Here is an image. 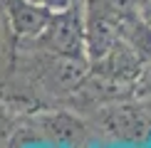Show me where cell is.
Here are the masks:
<instances>
[{
    "label": "cell",
    "instance_id": "6da1fadb",
    "mask_svg": "<svg viewBox=\"0 0 151 148\" xmlns=\"http://www.w3.org/2000/svg\"><path fill=\"white\" fill-rule=\"evenodd\" d=\"M32 42L35 49L55 54H72V57H87V30H84V3H74L70 10L55 12L47 27L42 30Z\"/></svg>",
    "mask_w": 151,
    "mask_h": 148
},
{
    "label": "cell",
    "instance_id": "7a4b0ae2",
    "mask_svg": "<svg viewBox=\"0 0 151 148\" xmlns=\"http://www.w3.org/2000/svg\"><path fill=\"white\" fill-rule=\"evenodd\" d=\"M97 126L119 143L149 146L151 143V116L146 106L129 101L106 104L97 114Z\"/></svg>",
    "mask_w": 151,
    "mask_h": 148
},
{
    "label": "cell",
    "instance_id": "3957f363",
    "mask_svg": "<svg viewBox=\"0 0 151 148\" xmlns=\"http://www.w3.org/2000/svg\"><path fill=\"white\" fill-rule=\"evenodd\" d=\"M0 10H3L10 30L20 40H35L47 27L50 17L55 15L32 0H0Z\"/></svg>",
    "mask_w": 151,
    "mask_h": 148
},
{
    "label": "cell",
    "instance_id": "277c9868",
    "mask_svg": "<svg viewBox=\"0 0 151 148\" xmlns=\"http://www.w3.org/2000/svg\"><path fill=\"white\" fill-rule=\"evenodd\" d=\"M134 94L144 99L151 96V62H144V69L139 72V77L134 82Z\"/></svg>",
    "mask_w": 151,
    "mask_h": 148
},
{
    "label": "cell",
    "instance_id": "5b68a950",
    "mask_svg": "<svg viewBox=\"0 0 151 148\" xmlns=\"http://www.w3.org/2000/svg\"><path fill=\"white\" fill-rule=\"evenodd\" d=\"M89 3H97L106 10L114 12H124V10H136L139 8V0H89Z\"/></svg>",
    "mask_w": 151,
    "mask_h": 148
},
{
    "label": "cell",
    "instance_id": "8992f818",
    "mask_svg": "<svg viewBox=\"0 0 151 148\" xmlns=\"http://www.w3.org/2000/svg\"><path fill=\"white\" fill-rule=\"evenodd\" d=\"M32 3L42 5V8L50 10V12H62V10H70L77 0H32Z\"/></svg>",
    "mask_w": 151,
    "mask_h": 148
},
{
    "label": "cell",
    "instance_id": "52a82bcc",
    "mask_svg": "<svg viewBox=\"0 0 151 148\" xmlns=\"http://www.w3.org/2000/svg\"><path fill=\"white\" fill-rule=\"evenodd\" d=\"M144 106H146V111H149V116H151V96H149V99H144Z\"/></svg>",
    "mask_w": 151,
    "mask_h": 148
}]
</instances>
